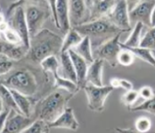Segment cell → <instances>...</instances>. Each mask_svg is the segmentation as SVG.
<instances>
[{
  "label": "cell",
  "mask_w": 155,
  "mask_h": 133,
  "mask_svg": "<svg viewBox=\"0 0 155 133\" xmlns=\"http://www.w3.org/2000/svg\"><path fill=\"white\" fill-rule=\"evenodd\" d=\"M115 131H117V133H139L137 131H134L133 129H130V128H127V129H123V128H120L117 127L115 128Z\"/></svg>",
  "instance_id": "cell-39"
},
{
  "label": "cell",
  "mask_w": 155,
  "mask_h": 133,
  "mask_svg": "<svg viewBox=\"0 0 155 133\" xmlns=\"http://www.w3.org/2000/svg\"><path fill=\"white\" fill-rule=\"evenodd\" d=\"M73 29H76L83 38L89 37L91 41L92 48L94 47L95 49L118 34L124 32L114 26L107 18L87 22Z\"/></svg>",
  "instance_id": "cell-2"
},
{
  "label": "cell",
  "mask_w": 155,
  "mask_h": 133,
  "mask_svg": "<svg viewBox=\"0 0 155 133\" xmlns=\"http://www.w3.org/2000/svg\"><path fill=\"white\" fill-rule=\"evenodd\" d=\"M68 52L76 70L78 88L79 90L81 88L83 89L86 85V74L89 67L88 63L86 60H84L82 57H80L75 51L70 50Z\"/></svg>",
  "instance_id": "cell-14"
},
{
  "label": "cell",
  "mask_w": 155,
  "mask_h": 133,
  "mask_svg": "<svg viewBox=\"0 0 155 133\" xmlns=\"http://www.w3.org/2000/svg\"><path fill=\"white\" fill-rule=\"evenodd\" d=\"M54 86H55L56 88L67 91L68 93H71V94H73V95L76 92L79 91L78 86H77L76 83H73V82L68 79H66L62 77H61L60 75L54 78Z\"/></svg>",
  "instance_id": "cell-26"
},
{
  "label": "cell",
  "mask_w": 155,
  "mask_h": 133,
  "mask_svg": "<svg viewBox=\"0 0 155 133\" xmlns=\"http://www.w3.org/2000/svg\"><path fill=\"white\" fill-rule=\"evenodd\" d=\"M107 19L118 29L124 32H128L131 30L130 11L126 1H116Z\"/></svg>",
  "instance_id": "cell-9"
},
{
  "label": "cell",
  "mask_w": 155,
  "mask_h": 133,
  "mask_svg": "<svg viewBox=\"0 0 155 133\" xmlns=\"http://www.w3.org/2000/svg\"><path fill=\"white\" fill-rule=\"evenodd\" d=\"M72 96V94L64 95L60 91L50 93L39 105L38 119L45 121L48 125L54 122L67 109L68 100Z\"/></svg>",
  "instance_id": "cell-3"
},
{
  "label": "cell",
  "mask_w": 155,
  "mask_h": 133,
  "mask_svg": "<svg viewBox=\"0 0 155 133\" xmlns=\"http://www.w3.org/2000/svg\"><path fill=\"white\" fill-rule=\"evenodd\" d=\"M10 91L13 94L14 100L16 101L17 106H18L20 112H21V114L27 117H31V114H32V102L30 101V99L28 98V97L23 95L22 93H19V92H16L14 90H10Z\"/></svg>",
  "instance_id": "cell-22"
},
{
  "label": "cell",
  "mask_w": 155,
  "mask_h": 133,
  "mask_svg": "<svg viewBox=\"0 0 155 133\" xmlns=\"http://www.w3.org/2000/svg\"><path fill=\"white\" fill-rule=\"evenodd\" d=\"M139 93L134 90H130L128 91L122 97H121V102L123 103L125 107H133V104L139 98Z\"/></svg>",
  "instance_id": "cell-34"
},
{
  "label": "cell",
  "mask_w": 155,
  "mask_h": 133,
  "mask_svg": "<svg viewBox=\"0 0 155 133\" xmlns=\"http://www.w3.org/2000/svg\"><path fill=\"white\" fill-rule=\"evenodd\" d=\"M128 49H130L134 54L135 57H139L142 61L155 67V57L153 56V51L140 47L136 48H128Z\"/></svg>",
  "instance_id": "cell-27"
},
{
  "label": "cell",
  "mask_w": 155,
  "mask_h": 133,
  "mask_svg": "<svg viewBox=\"0 0 155 133\" xmlns=\"http://www.w3.org/2000/svg\"><path fill=\"white\" fill-rule=\"evenodd\" d=\"M72 50L75 51L80 57H82L89 64L92 63L95 60L93 51H92L91 41L89 37H84L82 41L80 43V44L77 45Z\"/></svg>",
  "instance_id": "cell-20"
},
{
  "label": "cell",
  "mask_w": 155,
  "mask_h": 133,
  "mask_svg": "<svg viewBox=\"0 0 155 133\" xmlns=\"http://www.w3.org/2000/svg\"><path fill=\"white\" fill-rule=\"evenodd\" d=\"M48 6H49V9H50V13H51V16H52V19H53L55 26L58 29H60V25H59V22H58V19H57V1H48Z\"/></svg>",
  "instance_id": "cell-37"
},
{
  "label": "cell",
  "mask_w": 155,
  "mask_h": 133,
  "mask_svg": "<svg viewBox=\"0 0 155 133\" xmlns=\"http://www.w3.org/2000/svg\"><path fill=\"white\" fill-rule=\"evenodd\" d=\"M116 1H86L89 9L88 22L97 21L100 19H106L110 13L112 8L114 7Z\"/></svg>",
  "instance_id": "cell-11"
},
{
  "label": "cell",
  "mask_w": 155,
  "mask_h": 133,
  "mask_svg": "<svg viewBox=\"0 0 155 133\" xmlns=\"http://www.w3.org/2000/svg\"><path fill=\"white\" fill-rule=\"evenodd\" d=\"M13 67V60L9 59L8 57L0 54V74L3 76L8 73H9Z\"/></svg>",
  "instance_id": "cell-35"
},
{
  "label": "cell",
  "mask_w": 155,
  "mask_h": 133,
  "mask_svg": "<svg viewBox=\"0 0 155 133\" xmlns=\"http://www.w3.org/2000/svg\"><path fill=\"white\" fill-rule=\"evenodd\" d=\"M44 133H48V130H47V131H45Z\"/></svg>",
  "instance_id": "cell-43"
},
{
  "label": "cell",
  "mask_w": 155,
  "mask_h": 133,
  "mask_svg": "<svg viewBox=\"0 0 155 133\" xmlns=\"http://www.w3.org/2000/svg\"><path fill=\"white\" fill-rule=\"evenodd\" d=\"M139 97H141L143 99H144L145 101L150 100L153 97H154V92L152 87H150L149 86H144L139 89Z\"/></svg>",
  "instance_id": "cell-36"
},
{
  "label": "cell",
  "mask_w": 155,
  "mask_h": 133,
  "mask_svg": "<svg viewBox=\"0 0 155 133\" xmlns=\"http://www.w3.org/2000/svg\"><path fill=\"white\" fill-rule=\"evenodd\" d=\"M40 65L45 73H51L54 78L60 75L59 74L60 63L56 56H51L45 58L40 63Z\"/></svg>",
  "instance_id": "cell-25"
},
{
  "label": "cell",
  "mask_w": 155,
  "mask_h": 133,
  "mask_svg": "<svg viewBox=\"0 0 155 133\" xmlns=\"http://www.w3.org/2000/svg\"><path fill=\"white\" fill-rule=\"evenodd\" d=\"M155 27V7L153 10L152 16H151V28Z\"/></svg>",
  "instance_id": "cell-41"
},
{
  "label": "cell",
  "mask_w": 155,
  "mask_h": 133,
  "mask_svg": "<svg viewBox=\"0 0 155 133\" xmlns=\"http://www.w3.org/2000/svg\"><path fill=\"white\" fill-rule=\"evenodd\" d=\"M2 85L27 97H32L38 91L36 77L31 72L27 70H18L15 72L5 81H2Z\"/></svg>",
  "instance_id": "cell-4"
},
{
  "label": "cell",
  "mask_w": 155,
  "mask_h": 133,
  "mask_svg": "<svg viewBox=\"0 0 155 133\" xmlns=\"http://www.w3.org/2000/svg\"><path fill=\"white\" fill-rule=\"evenodd\" d=\"M48 125L45 121L38 119L21 133H44L48 130Z\"/></svg>",
  "instance_id": "cell-32"
},
{
  "label": "cell",
  "mask_w": 155,
  "mask_h": 133,
  "mask_svg": "<svg viewBox=\"0 0 155 133\" xmlns=\"http://www.w3.org/2000/svg\"><path fill=\"white\" fill-rule=\"evenodd\" d=\"M153 56L155 57V51H153Z\"/></svg>",
  "instance_id": "cell-42"
},
{
  "label": "cell",
  "mask_w": 155,
  "mask_h": 133,
  "mask_svg": "<svg viewBox=\"0 0 155 133\" xmlns=\"http://www.w3.org/2000/svg\"><path fill=\"white\" fill-rule=\"evenodd\" d=\"M120 87L126 90V92L133 90V84L130 83L129 80L120 79Z\"/></svg>",
  "instance_id": "cell-38"
},
{
  "label": "cell",
  "mask_w": 155,
  "mask_h": 133,
  "mask_svg": "<svg viewBox=\"0 0 155 133\" xmlns=\"http://www.w3.org/2000/svg\"><path fill=\"white\" fill-rule=\"evenodd\" d=\"M104 60L100 58H95L94 62L89 65L88 71L86 74V83L95 87H103L102 74H103V66Z\"/></svg>",
  "instance_id": "cell-16"
},
{
  "label": "cell",
  "mask_w": 155,
  "mask_h": 133,
  "mask_svg": "<svg viewBox=\"0 0 155 133\" xmlns=\"http://www.w3.org/2000/svg\"><path fill=\"white\" fill-rule=\"evenodd\" d=\"M155 7V1H139L130 10V22H142L151 28V16Z\"/></svg>",
  "instance_id": "cell-10"
},
{
  "label": "cell",
  "mask_w": 155,
  "mask_h": 133,
  "mask_svg": "<svg viewBox=\"0 0 155 133\" xmlns=\"http://www.w3.org/2000/svg\"><path fill=\"white\" fill-rule=\"evenodd\" d=\"M120 78L114 77V78H111L110 80V86L114 88H119L120 87Z\"/></svg>",
  "instance_id": "cell-40"
},
{
  "label": "cell",
  "mask_w": 155,
  "mask_h": 133,
  "mask_svg": "<svg viewBox=\"0 0 155 133\" xmlns=\"http://www.w3.org/2000/svg\"><path fill=\"white\" fill-rule=\"evenodd\" d=\"M49 128H63L76 131L79 128V122L76 120L71 107H67L62 114L54 122L48 125Z\"/></svg>",
  "instance_id": "cell-15"
},
{
  "label": "cell",
  "mask_w": 155,
  "mask_h": 133,
  "mask_svg": "<svg viewBox=\"0 0 155 133\" xmlns=\"http://www.w3.org/2000/svg\"><path fill=\"white\" fill-rule=\"evenodd\" d=\"M152 127V121L149 117H140L135 121V129L139 133L148 132Z\"/></svg>",
  "instance_id": "cell-33"
},
{
  "label": "cell",
  "mask_w": 155,
  "mask_h": 133,
  "mask_svg": "<svg viewBox=\"0 0 155 133\" xmlns=\"http://www.w3.org/2000/svg\"><path fill=\"white\" fill-rule=\"evenodd\" d=\"M23 2H17L13 3V9H8L10 17L11 28L14 29L22 38L23 45L26 49L29 51L31 47V38L29 34L28 27L27 23L24 8L22 6Z\"/></svg>",
  "instance_id": "cell-6"
},
{
  "label": "cell",
  "mask_w": 155,
  "mask_h": 133,
  "mask_svg": "<svg viewBox=\"0 0 155 133\" xmlns=\"http://www.w3.org/2000/svg\"><path fill=\"white\" fill-rule=\"evenodd\" d=\"M140 48H148L151 51H155V27L150 28L141 40Z\"/></svg>",
  "instance_id": "cell-30"
},
{
  "label": "cell",
  "mask_w": 155,
  "mask_h": 133,
  "mask_svg": "<svg viewBox=\"0 0 155 133\" xmlns=\"http://www.w3.org/2000/svg\"><path fill=\"white\" fill-rule=\"evenodd\" d=\"M83 89L86 92L89 108L91 111L101 112L104 111L106 99L114 88L111 86L95 87L86 84Z\"/></svg>",
  "instance_id": "cell-7"
},
{
  "label": "cell",
  "mask_w": 155,
  "mask_h": 133,
  "mask_svg": "<svg viewBox=\"0 0 155 133\" xmlns=\"http://www.w3.org/2000/svg\"><path fill=\"white\" fill-rule=\"evenodd\" d=\"M60 59V68L61 72L60 76L77 84V76H76V70L73 65L71 58L70 57L69 52L61 53Z\"/></svg>",
  "instance_id": "cell-18"
},
{
  "label": "cell",
  "mask_w": 155,
  "mask_h": 133,
  "mask_svg": "<svg viewBox=\"0 0 155 133\" xmlns=\"http://www.w3.org/2000/svg\"><path fill=\"white\" fill-rule=\"evenodd\" d=\"M31 40L28 57L36 63L40 64L45 58L61 53L63 39L48 29H42Z\"/></svg>",
  "instance_id": "cell-1"
},
{
  "label": "cell",
  "mask_w": 155,
  "mask_h": 133,
  "mask_svg": "<svg viewBox=\"0 0 155 133\" xmlns=\"http://www.w3.org/2000/svg\"><path fill=\"white\" fill-rule=\"evenodd\" d=\"M135 56L128 48H122L118 55V64L124 66H130L134 63Z\"/></svg>",
  "instance_id": "cell-29"
},
{
  "label": "cell",
  "mask_w": 155,
  "mask_h": 133,
  "mask_svg": "<svg viewBox=\"0 0 155 133\" xmlns=\"http://www.w3.org/2000/svg\"><path fill=\"white\" fill-rule=\"evenodd\" d=\"M1 33H2V38L8 43L17 45V46H22V45L24 46L20 35L11 27L8 28L4 32H1Z\"/></svg>",
  "instance_id": "cell-28"
},
{
  "label": "cell",
  "mask_w": 155,
  "mask_h": 133,
  "mask_svg": "<svg viewBox=\"0 0 155 133\" xmlns=\"http://www.w3.org/2000/svg\"><path fill=\"white\" fill-rule=\"evenodd\" d=\"M69 5V17L71 28L85 23L86 13L89 11L86 1L81 0H71L68 1Z\"/></svg>",
  "instance_id": "cell-12"
},
{
  "label": "cell",
  "mask_w": 155,
  "mask_h": 133,
  "mask_svg": "<svg viewBox=\"0 0 155 133\" xmlns=\"http://www.w3.org/2000/svg\"><path fill=\"white\" fill-rule=\"evenodd\" d=\"M35 121L31 117L16 113V115L8 119L5 126L1 129V133H21L30 127Z\"/></svg>",
  "instance_id": "cell-13"
},
{
  "label": "cell",
  "mask_w": 155,
  "mask_h": 133,
  "mask_svg": "<svg viewBox=\"0 0 155 133\" xmlns=\"http://www.w3.org/2000/svg\"><path fill=\"white\" fill-rule=\"evenodd\" d=\"M130 110L131 111H145L150 114L155 115V97L150 100L145 101L139 106L130 107Z\"/></svg>",
  "instance_id": "cell-31"
},
{
  "label": "cell",
  "mask_w": 155,
  "mask_h": 133,
  "mask_svg": "<svg viewBox=\"0 0 155 133\" xmlns=\"http://www.w3.org/2000/svg\"><path fill=\"white\" fill-rule=\"evenodd\" d=\"M143 24L142 22H137L135 23L134 28L132 32L127 38L124 43H121V48H139L141 43V33H142Z\"/></svg>",
  "instance_id": "cell-21"
},
{
  "label": "cell",
  "mask_w": 155,
  "mask_h": 133,
  "mask_svg": "<svg viewBox=\"0 0 155 133\" xmlns=\"http://www.w3.org/2000/svg\"><path fill=\"white\" fill-rule=\"evenodd\" d=\"M28 51L24 46H17L8 43L2 38L1 40V54H3L13 61H18L22 59Z\"/></svg>",
  "instance_id": "cell-19"
},
{
  "label": "cell",
  "mask_w": 155,
  "mask_h": 133,
  "mask_svg": "<svg viewBox=\"0 0 155 133\" xmlns=\"http://www.w3.org/2000/svg\"><path fill=\"white\" fill-rule=\"evenodd\" d=\"M82 36L80 34L76 29L72 28L65 35L61 53H65V52H68V51L74 49L77 45L80 44V43L82 41Z\"/></svg>",
  "instance_id": "cell-23"
},
{
  "label": "cell",
  "mask_w": 155,
  "mask_h": 133,
  "mask_svg": "<svg viewBox=\"0 0 155 133\" xmlns=\"http://www.w3.org/2000/svg\"><path fill=\"white\" fill-rule=\"evenodd\" d=\"M4 108H9L18 114H21L10 89L1 84V111Z\"/></svg>",
  "instance_id": "cell-24"
},
{
  "label": "cell",
  "mask_w": 155,
  "mask_h": 133,
  "mask_svg": "<svg viewBox=\"0 0 155 133\" xmlns=\"http://www.w3.org/2000/svg\"><path fill=\"white\" fill-rule=\"evenodd\" d=\"M57 19L60 25V30L66 35L71 28L69 17V5L68 1L60 0L57 1Z\"/></svg>",
  "instance_id": "cell-17"
},
{
  "label": "cell",
  "mask_w": 155,
  "mask_h": 133,
  "mask_svg": "<svg viewBox=\"0 0 155 133\" xmlns=\"http://www.w3.org/2000/svg\"><path fill=\"white\" fill-rule=\"evenodd\" d=\"M24 11L30 38H33L42 30V27L49 17V11L36 3H28Z\"/></svg>",
  "instance_id": "cell-5"
},
{
  "label": "cell",
  "mask_w": 155,
  "mask_h": 133,
  "mask_svg": "<svg viewBox=\"0 0 155 133\" xmlns=\"http://www.w3.org/2000/svg\"><path fill=\"white\" fill-rule=\"evenodd\" d=\"M120 34H118L110 40L105 42L100 47L95 48L93 51L94 58H100L102 60L106 61L111 66H116L118 64V55L120 53L122 48H121L120 38Z\"/></svg>",
  "instance_id": "cell-8"
}]
</instances>
